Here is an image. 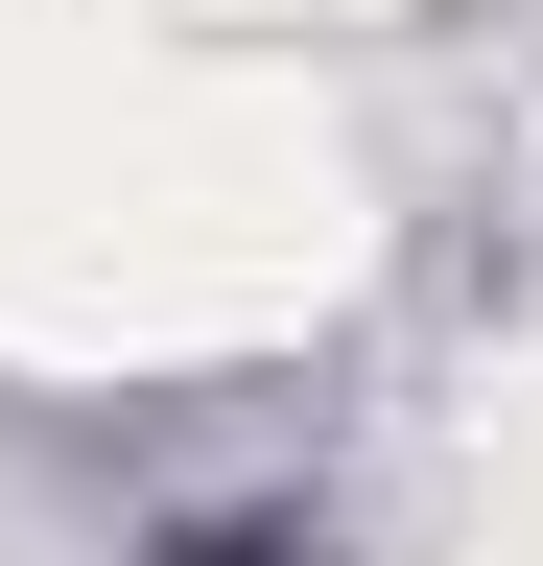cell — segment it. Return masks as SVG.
<instances>
[{"label": "cell", "mask_w": 543, "mask_h": 566, "mask_svg": "<svg viewBox=\"0 0 543 566\" xmlns=\"http://www.w3.org/2000/svg\"><path fill=\"white\" fill-rule=\"evenodd\" d=\"M166 566H307V543H284V520H189Z\"/></svg>", "instance_id": "6da1fadb"}]
</instances>
